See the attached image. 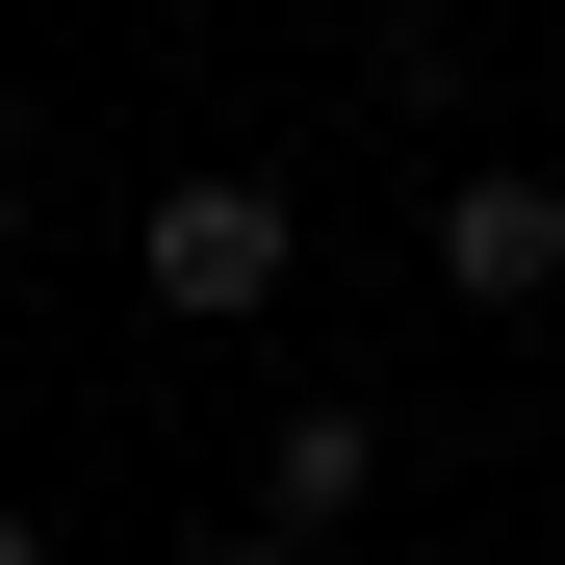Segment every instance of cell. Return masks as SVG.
Instances as JSON below:
<instances>
[{
    "instance_id": "obj_7",
    "label": "cell",
    "mask_w": 565,
    "mask_h": 565,
    "mask_svg": "<svg viewBox=\"0 0 565 565\" xmlns=\"http://www.w3.org/2000/svg\"><path fill=\"white\" fill-rule=\"evenodd\" d=\"M540 565H565V540H540Z\"/></svg>"
},
{
    "instance_id": "obj_6",
    "label": "cell",
    "mask_w": 565,
    "mask_h": 565,
    "mask_svg": "<svg viewBox=\"0 0 565 565\" xmlns=\"http://www.w3.org/2000/svg\"><path fill=\"white\" fill-rule=\"evenodd\" d=\"M154 565H282V540H154Z\"/></svg>"
},
{
    "instance_id": "obj_1",
    "label": "cell",
    "mask_w": 565,
    "mask_h": 565,
    "mask_svg": "<svg viewBox=\"0 0 565 565\" xmlns=\"http://www.w3.org/2000/svg\"><path fill=\"white\" fill-rule=\"evenodd\" d=\"M129 282H154L180 334H257L282 282H309V206H282L257 154H206V180H154V232H129Z\"/></svg>"
},
{
    "instance_id": "obj_5",
    "label": "cell",
    "mask_w": 565,
    "mask_h": 565,
    "mask_svg": "<svg viewBox=\"0 0 565 565\" xmlns=\"http://www.w3.org/2000/svg\"><path fill=\"white\" fill-rule=\"evenodd\" d=\"M0 257H26V129H0Z\"/></svg>"
},
{
    "instance_id": "obj_3",
    "label": "cell",
    "mask_w": 565,
    "mask_h": 565,
    "mask_svg": "<svg viewBox=\"0 0 565 565\" xmlns=\"http://www.w3.org/2000/svg\"><path fill=\"white\" fill-rule=\"evenodd\" d=\"M360 489H386V412H282V462H257V540H360Z\"/></svg>"
},
{
    "instance_id": "obj_2",
    "label": "cell",
    "mask_w": 565,
    "mask_h": 565,
    "mask_svg": "<svg viewBox=\"0 0 565 565\" xmlns=\"http://www.w3.org/2000/svg\"><path fill=\"white\" fill-rule=\"evenodd\" d=\"M437 309H565V180L540 154H462L437 180Z\"/></svg>"
},
{
    "instance_id": "obj_4",
    "label": "cell",
    "mask_w": 565,
    "mask_h": 565,
    "mask_svg": "<svg viewBox=\"0 0 565 565\" xmlns=\"http://www.w3.org/2000/svg\"><path fill=\"white\" fill-rule=\"evenodd\" d=\"M0 565H77V540H52V514H26V489H0Z\"/></svg>"
}]
</instances>
